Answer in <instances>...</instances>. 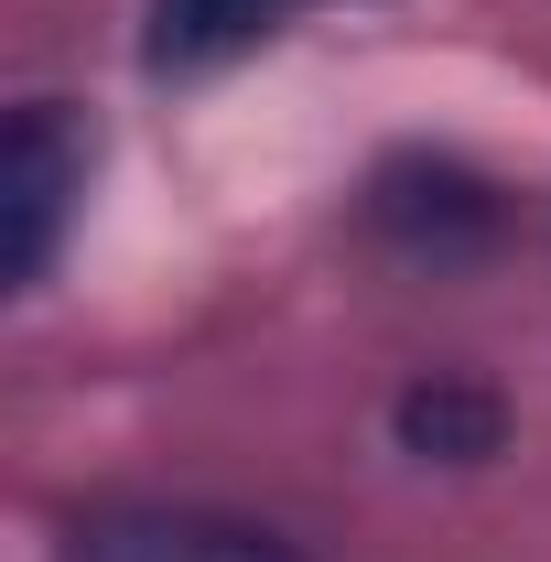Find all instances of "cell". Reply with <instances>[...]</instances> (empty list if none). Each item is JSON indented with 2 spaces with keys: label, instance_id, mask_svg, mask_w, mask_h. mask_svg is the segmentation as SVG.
<instances>
[{
  "label": "cell",
  "instance_id": "cell-2",
  "mask_svg": "<svg viewBox=\"0 0 551 562\" xmlns=\"http://www.w3.org/2000/svg\"><path fill=\"white\" fill-rule=\"evenodd\" d=\"M66 562H303V552L249 519H206V508H109L66 541Z\"/></svg>",
  "mask_w": 551,
  "mask_h": 562
},
{
  "label": "cell",
  "instance_id": "cell-5",
  "mask_svg": "<svg viewBox=\"0 0 551 562\" xmlns=\"http://www.w3.org/2000/svg\"><path fill=\"white\" fill-rule=\"evenodd\" d=\"M281 0H151V55L162 66H206L227 44H249V33H271Z\"/></svg>",
  "mask_w": 551,
  "mask_h": 562
},
{
  "label": "cell",
  "instance_id": "cell-1",
  "mask_svg": "<svg viewBox=\"0 0 551 562\" xmlns=\"http://www.w3.org/2000/svg\"><path fill=\"white\" fill-rule=\"evenodd\" d=\"M76 195H87V131H76L66 98H33L0 131V271L11 281H44Z\"/></svg>",
  "mask_w": 551,
  "mask_h": 562
},
{
  "label": "cell",
  "instance_id": "cell-3",
  "mask_svg": "<svg viewBox=\"0 0 551 562\" xmlns=\"http://www.w3.org/2000/svg\"><path fill=\"white\" fill-rule=\"evenodd\" d=\"M368 216L390 238H412V249H476L486 227H497V195H486L465 162H390L368 184Z\"/></svg>",
  "mask_w": 551,
  "mask_h": 562
},
{
  "label": "cell",
  "instance_id": "cell-4",
  "mask_svg": "<svg viewBox=\"0 0 551 562\" xmlns=\"http://www.w3.org/2000/svg\"><path fill=\"white\" fill-rule=\"evenodd\" d=\"M401 443L412 454H443V465H476L508 443V401L486 390V379H454V368H432L401 390Z\"/></svg>",
  "mask_w": 551,
  "mask_h": 562
}]
</instances>
